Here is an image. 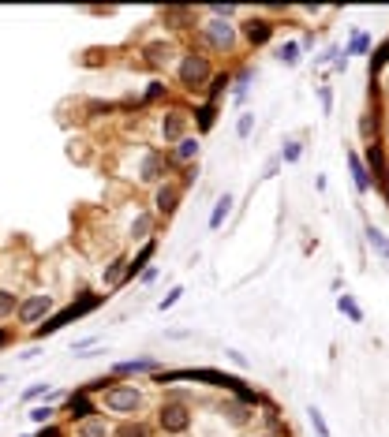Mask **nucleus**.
Listing matches in <instances>:
<instances>
[{
	"mask_svg": "<svg viewBox=\"0 0 389 437\" xmlns=\"http://www.w3.org/2000/svg\"><path fill=\"white\" fill-rule=\"evenodd\" d=\"M105 407L116 415H135L143 407V393L135 385H109L105 389Z\"/></svg>",
	"mask_w": 389,
	"mask_h": 437,
	"instance_id": "obj_1",
	"label": "nucleus"
},
{
	"mask_svg": "<svg viewBox=\"0 0 389 437\" xmlns=\"http://www.w3.org/2000/svg\"><path fill=\"white\" fill-rule=\"evenodd\" d=\"M157 426L165 434H183L191 426V407L180 404V400H165L161 411H157Z\"/></svg>",
	"mask_w": 389,
	"mask_h": 437,
	"instance_id": "obj_2",
	"label": "nucleus"
},
{
	"mask_svg": "<svg viewBox=\"0 0 389 437\" xmlns=\"http://www.w3.org/2000/svg\"><path fill=\"white\" fill-rule=\"evenodd\" d=\"M176 75H180V86H202V82L210 79V60L206 57H199V53H188V57L180 60V68H176Z\"/></svg>",
	"mask_w": 389,
	"mask_h": 437,
	"instance_id": "obj_3",
	"label": "nucleus"
},
{
	"mask_svg": "<svg viewBox=\"0 0 389 437\" xmlns=\"http://www.w3.org/2000/svg\"><path fill=\"white\" fill-rule=\"evenodd\" d=\"M101 299H98V295H87V299H82V303H71L68 306V310H60L57 314V318H49V322H45V325H38V329H34V337H49V333H57L60 329V325H68L71 318H79V314H87V310H94V306H98Z\"/></svg>",
	"mask_w": 389,
	"mask_h": 437,
	"instance_id": "obj_4",
	"label": "nucleus"
},
{
	"mask_svg": "<svg viewBox=\"0 0 389 437\" xmlns=\"http://www.w3.org/2000/svg\"><path fill=\"white\" fill-rule=\"evenodd\" d=\"M202 38L210 41V49L228 53V49L236 45V26L228 23V19H210L206 26H202Z\"/></svg>",
	"mask_w": 389,
	"mask_h": 437,
	"instance_id": "obj_5",
	"label": "nucleus"
},
{
	"mask_svg": "<svg viewBox=\"0 0 389 437\" xmlns=\"http://www.w3.org/2000/svg\"><path fill=\"white\" fill-rule=\"evenodd\" d=\"M53 310V295H26V299H19V310H15V318H19L23 325H34V322H42L45 314Z\"/></svg>",
	"mask_w": 389,
	"mask_h": 437,
	"instance_id": "obj_6",
	"label": "nucleus"
},
{
	"mask_svg": "<svg viewBox=\"0 0 389 437\" xmlns=\"http://www.w3.org/2000/svg\"><path fill=\"white\" fill-rule=\"evenodd\" d=\"M180 198H183V191H180V183H157V194H154V206L161 217H172L176 206H180Z\"/></svg>",
	"mask_w": 389,
	"mask_h": 437,
	"instance_id": "obj_7",
	"label": "nucleus"
},
{
	"mask_svg": "<svg viewBox=\"0 0 389 437\" xmlns=\"http://www.w3.org/2000/svg\"><path fill=\"white\" fill-rule=\"evenodd\" d=\"M239 30H244V38L251 41V45H266V41L273 38V23H270V19H262V15L247 19L244 26H239Z\"/></svg>",
	"mask_w": 389,
	"mask_h": 437,
	"instance_id": "obj_8",
	"label": "nucleus"
},
{
	"mask_svg": "<svg viewBox=\"0 0 389 437\" xmlns=\"http://www.w3.org/2000/svg\"><path fill=\"white\" fill-rule=\"evenodd\" d=\"M165 157L161 154H146V161H143V169H138V180L143 183H161L165 180Z\"/></svg>",
	"mask_w": 389,
	"mask_h": 437,
	"instance_id": "obj_9",
	"label": "nucleus"
},
{
	"mask_svg": "<svg viewBox=\"0 0 389 437\" xmlns=\"http://www.w3.org/2000/svg\"><path fill=\"white\" fill-rule=\"evenodd\" d=\"M68 411H71V418H79V422H87V418H94L98 415V407H94V400H90L87 393H71L68 396Z\"/></svg>",
	"mask_w": 389,
	"mask_h": 437,
	"instance_id": "obj_10",
	"label": "nucleus"
},
{
	"mask_svg": "<svg viewBox=\"0 0 389 437\" xmlns=\"http://www.w3.org/2000/svg\"><path fill=\"white\" fill-rule=\"evenodd\" d=\"M154 250H157V243H154V239H146V247L138 250L132 262H127V269H124V281H135V273H146V266H150Z\"/></svg>",
	"mask_w": 389,
	"mask_h": 437,
	"instance_id": "obj_11",
	"label": "nucleus"
},
{
	"mask_svg": "<svg viewBox=\"0 0 389 437\" xmlns=\"http://www.w3.org/2000/svg\"><path fill=\"white\" fill-rule=\"evenodd\" d=\"M172 161H180V165L199 161V138H194V135H183L180 142L172 146Z\"/></svg>",
	"mask_w": 389,
	"mask_h": 437,
	"instance_id": "obj_12",
	"label": "nucleus"
},
{
	"mask_svg": "<svg viewBox=\"0 0 389 437\" xmlns=\"http://www.w3.org/2000/svg\"><path fill=\"white\" fill-rule=\"evenodd\" d=\"M363 169H367L370 176H374V180H382V172H386V157H382V146H378V142H367Z\"/></svg>",
	"mask_w": 389,
	"mask_h": 437,
	"instance_id": "obj_13",
	"label": "nucleus"
},
{
	"mask_svg": "<svg viewBox=\"0 0 389 437\" xmlns=\"http://www.w3.org/2000/svg\"><path fill=\"white\" fill-rule=\"evenodd\" d=\"M348 169H352V183H356V191L367 194V191H370V172L363 169V157H359V154H348Z\"/></svg>",
	"mask_w": 389,
	"mask_h": 437,
	"instance_id": "obj_14",
	"label": "nucleus"
},
{
	"mask_svg": "<svg viewBox=\"0 0 389 437\" xmlns=\"http://www.w3.org/2000/svg\"><path fill=\"white\" fill-rule=\"evenodd\" d=\"M183 127H188V116H180V113H169V116L161 120V135L169 138V142H180Z\"/></svg>",
	"mask_w": 389,
	"mask_h": 437,
	"instance_id": "obj_15",
	"label": "nucleus"
},
{
	"mask_svg": "<svg viewBox=\"0 0 389 437\" xmlns=\"http://www.w3.org/2000/svg\"><path fill=\"white\" fill-rule=\"evenodd\" d=\"M228 213H233V194H221V198L214 202V213H210V228H221V225H225V217H228Z\"/></svg>",
	"mask_w": 389,
	"mask_h": 437,
	"instance_id": "obj_16",
	"label": "nucleus"
},
{
	"mask_svg": "<svg viewBox=\"0 0 389 437\" xmlns=\"http://www.w3.org/2000/svg\"><path fill=\"white\" fill-rule=\"evenodd\" d=\"M172 41H154V45H146V60L150 64H169L172 60Z\"/></svg>",
	"mask_w": 389,
	"mask_h": 437,
	"instance_id": "obj_17",
	"label": "nucleus"
},
{
	"mask_svg": "<svg viewBox=\"0 0 389 437\" xmlns=\"http://www.w3.org/2000/svg\"><path fill=\"white\" fill-rule=\"evenodd\" d=\"M221 415H225L233 426H247V418H251V407L236 400V404H225V407H221Z\"/></svg>",
	"mask_w": 389,
	"mask_h": 437,
	"instance_id": "obj_18",
	"label": "nucleus"
},
{
	"mask_svg": "<svg viewBox=\"0 0 389 437\" xmlns=\"http://www.w3.org/2000/svg\"><path fill=\"white\" fill-rule=\"evenodd\" d=\"M146 370H157V362L154 359H132V362H116V370L113 374H146Z\"/></svg>",
	"mask_w": 389,
	"mask_h": 437,
	"instance_id": "obj_19",
	"label": "nucleus"
},
{
	"mask_svg": "<svg viewBox=\"0 0 389 437\" xmlns=\"http://www.w3.org/2000/svg\"><path fill=\"white\" fill-rule=\"evenodd\" d=\"M300 41H284V45H277V60L284 64V68H296L300 64Z\"/></svg>",
	"mask_w": 389,
	"mask_h": 437,
	"instance_id": "obj_20",
	"label": "nucleus"
},
{
	"mask_svg": "<svg viewBox=\"0 0 389 437\" xmlns=\"http://www.w3.org/2000/svg\"><path fill=\"white\" fill-rule=\"evenodd\" d=\"M363 236H367V243H370V247H374V250H378V254H382V258H386V262H389V239L382 236V232H378L374 225H367V228H363Z\"/></svg>",
	"mask_w": 389,
	"mask_h": 437,
	"instance_id": "obj_21",
	"label": "nucleus"
},
{
	"mask_svg": "<svg viewBox=\"0 0 389 437\" xmlns=\"http://www.w3.org/2000/svg\"><path fill=\"white\" fill-rule=\"evenodd\" d=\"M113 437H150V426L138 422V418H135V422L127 418V422H120V426H116V434H113Z\"/></svg>",
	"mask_w": 389,
	"mask_h": 437,
	"instance_id": "obj_22",
	"label": "nucleus"
},
{
	"mask_svg": "<svg viewBox=\"0 0 389 437\" xmlns=\"http://www.w3.org/2000/svg\"><path fill=\"white\" fill-rule=\"evenodd\" d=\"M337 310L341 314H345V318H352V322H363V306H359L356 299H352V295H341V299H337Z\"/></svg>",
	"mask_w": 389,
	"mask_h": 437,
	"instance_id": "obj_23",
	"label": "nucleus"
},
{
	"mask_svg": "<svg viewBox=\"0 0 389 437\" xmlns=\"http://www.w3.org/2000/svg\"><path fill=\"white\" fill-rule=\"evenodd\" d=\"M300 154H303V142H300V138H289V142L281 146V154H277V161H281V165H296V161H300Z\"/></svg>",
	"mask_w": 389,
	"mask_h": 437,
	"instance_id": "obj_24",
	"label": "nucleus"
},
{
	"mask_svg": "<svg viewBox=\"0 0 389 437\" xmlns=\"http://www.w3.org/2000/svg\"><path fill=\"white\" fill-rule=\"evenodd\" d=\"M113 430H109L101 418H87V422H79V437H109Z\"/></svg>",
	"mask_w": 389,
	"mask_h": 437,
	"instance_id": "obj_25",
	"label": "nucleus"
},
{
	"mask_svg": "<svg viewBox=\"0 0 389 437\" xmlns=\"http://www.w3.org/2000/svg\"><path fill=\"white\" fill-rule=\"evenodd\" d=\"M15 310H19V295H15V292H8V288H0V322H4V318H12Z\"/></svg>",
	"mask_w": 389,
	"mask_h": 437,
	"instance_id": "obj_26",
	"label": "nucleus"
},
{
	"mask_svg": "<svg viewBox=\"0 0 389 437\" xmlns=\"http://www.w3.org/2000/svg\"><path fill=\"white\" fill-rule=\"evenodd\" d=\"M150 228H154V217L150 213H138L132 221V239H150Z\"/></svg>",
	"mask_w": 389,
	"mask_h": 437,
	"instance_id": "obj_27",
	"label": "nucleus"
},
{
	"mask_svg": "<svg viewBox=\"0 0 389 437\" xmlns=\"http://www.w3.org/2000/svg\"><path fill=\"white\" fill-rule=\"evenodd\" d=\"M367 49H370V38H367V34H352V45L345 49V60H348V57H363Z\"/></svg>",
	"mask_w": 389,
	"mask_h": 437,
	"instance_id": "obj_28",
	"label": "nucleus"
},
{
	"mask_svg": "<svg viewBox=\"0 0 389 437\" xmlns=\"http://www.w3.org/2000/svg\"><path fill=\"white\" fill-rule=\"evenodd\" d=\"M194 116H199V131H210V127H214V116H217V105H210V101H206Z\"/></svg>",
	"mask_w": 389,
	"mask_h": 437,
	"instance_id": "obj_29",
	"label": "nucleus"
},
{
	"mask_svg": "<svg viewBox=\"0 0 389 437\" xmlns=\"http://www.w3.org/2000/svg\"><path fill=\"white\" fill-rule=\"evenodd\" d=\"M251 79H255V71H251V68H244V71L236 75V90H233L236 101H244V97H247V86H251Z\"/></svg>",
	"mask_w": 389,
	"mask_h": 437,
	"instance_id": "obj_30",
	"label": "nucleus"
},
{
	"mask_svg": "<svg viewBox=\"0 0 389 437\" xmlns=\"http://www.w3.org/2000/svg\"><path fill=\"white\" fill-rule=\"evenodd\" d=\"M124 269H127V262L124 258H116V262L105 269V284H124Z\"/></svg>",
	"mask_w": 389,
	"mask_h": 437,
	"instance_id": "obj_31",
	"label": "nucleus"
},
{
	"mask_svg": "<svg viewBox=\"0 0 389 437\" xmlns=\"http://www.w3.org/2000/svg\"><path fill=\"white\" fill-rule=\"evenodd\" d=\"M307 418H311L314 434H318V437H329V426H326V415H322V411H318V407H307Z\"/></svg>",
	"mask_w": 389,
	"mask_h": 437,
	"instance_id": "obj_32",
	"label": "nucleus"
},
{
	"mask_svg": "<svg viewBox=\"0 0 389 437\" xmlns=\"http://www.w3.org/2000/svg\"><path fill=\"white\" fill-rule=\"evenodd\" d=\"M225 86H233V79H228V75H214V79H210V105L225 94Z\"/></svg>",
	"mask_w": 389,
	"mask_h": 437,
	"instance_id": "obj_33",
	"label": "nucleus"
},
{
	"mask_svg": "<svg viewBox=\"0 0 389 437\" xmlns=\"http://www.w3.org/2000/svg\"><path fill=\"white\" fill-rule=\"evenodd\" d=\"M53 415H57V411H53V404H38V407L30 411V418H34L38 426H49V422H53Z\"/></svg>",
	"mask_w": 389,
	"mask_h": 437,
	"instance_id": "obj_34",
	"label": "nucleus"
},
{
	"mask_svg": "<svg viewBox=\"0 0 389 437\" xmlns=\"http://www.w3.org/2000/svg\"><path fill=\"white\" fill-rule=\"evenodd\" d=\"M386 64H389V41L374 49V57H370V75H374L378 68H386Z\"/></svg>",
	"mask_w": 389,
	"mask_h": 437,
	"instance_id": "obj_35",
	"label": "nucleus"
},
{
	"mask_svg": "<svg viewBox=\"0 0 389 437\" xmlns=\"http://www.w3.org/2000/svg\"><path fill=\"white\" fill-rule=\"evenodd\" d=\"M251 131H255V113H239V120H236V135L247 138Z\"/></svg>",
	"mask_w": 389,
	"mask_h": 437,
	"instance_id": "obj_36",
	"label": "nucleus"
},
{
	"mask_svg": "<svg viewBox=\"0 0 389 437\" xmlns=\"http://www.w3.org/2000/svg\"><path fill=\"white\" fill-rule=\"evenodd\" d=\"M165 90H169V86H165V82H150V86H146V105H154V101H161L165 97Z\"/></svg>",
	"mask_w": 389,
	"mask_h": 437,
	"instance_id": "obj_37",
	"label": "nucleus"
},
{
	"mask_svg": "<svg viewBox=\"0 0 389 437\" xmlns=\"http://www.w3.org/2000/svg\"><path fill=\"white\" fill-rule=\"evenodd\" d=\"M374 131H378L374 116H363V120H359V135H363V138H367V142H374Z\"/></svg>",
	"mask_w": 389,
	"mask_h": 437,
	"instance_id": "obj_38",
	"label": "nucleus"
},
{
	"mask_svg": "<svg viewBox=\"0 0 389 437\" xmlns=\"http://www.w3.org/2000/svg\"><path fill=\"white\" fill-rule=\"evenodd\" d=\"M180 295H183V288H172V292L165 295V299L157 303V306H161V310H169V306H176V299H180Z\"/></svg>",
	"mask_w": 389,
	"mask_h": 437,
	"instance_id": "obj_39",
	"label": "nucleus"
},
{
	"mask_svg": "<svg viewBox=\"0 0 389 437\" xmlns=\"http://www.w3.org/2000/svg\"><path fill=\"white\" fill-rule=\"evenodd\" d=\"M318 97H322V113H329V109H333V90L329 86H318Z\"/></svg>",
	"mask_w": 389,
	"mask_h": 437,
	"instance_id": "obj_40",
	"label": "nucleus"
},
{
	"mask_svg": "<svg viewBox=\"0 0 389 437\" xmlns=\"http://www.w3.org/2000/svg\"><path fill=\"white\" fill-rule=\"evenodd\" d=\"M34 437H64V430H60V426H38V434H34Z\"/></svg>",
	"mask_w": 389,
	"mask_h": 437,
	"instance_id": "obj_41",
	"label": "nucleus"
},
{
	"mask_svg": "<svg viewBox=\"0 0 389 437\" xmlns=\"http://www.w3.org/2000/svg\"><path fill=\"white\" fill-rule=\"evenodd\" d=\"M45 393H49L45 385H30V389H26V400H38V396H45Z\"/></svg>",
	"mask_w": 389,
	"mask_h": 437,
	"instance_id": "obj_42",
	"label": "nucleus"
},
{
	"mask_svg": "<svg viewBox=\"0 0 389 437\" xmlns=\"http://www.w3.org/2000/svg\"><path fill=\"white\" fill-rule=\"evenodd\" d=\"M277 169H281V161H277V157H273V161L266 165V180H270V176H277Z\"/></svg>",
	"mask_w": 389,
	"mask_h": 437,
	"instance_id": "obj_43",
	"label": "nucleus"
},
{
	"mask_svg": "<svg viewBox=\"0 0 389 437\" xmlns=\"http://www.w3.org/2000/svg\"><path fill=\"white\" fill-rule=\"evenodd\" d=\"M225 355H228V359H233V362H236V366H247V359H244V355H239V351H225Z\"/></svg>",
	"mask_w": 389,
	"mask_h": 437,
	"instance_id": "obj_44",
	"label": "nucleus"
},
{
	"mask_svg": "<svg viewBox=\"0 0 389 437\" xmlns=\"http://www.w3.org/2000/svg\"><path fill=\"white\" fill-rule=\"evenodd\" d=\"M382 187H386V198H389V169L382 172Z\"/></svg>",
	"mask_w": 389,
	"mask_h": 437,
	"instance_id": "obj_45",
	"label": "nucleus"
},
{
	"mask_svg": "<svg viewBox=\"0 0 389 437\" xmlns=\"http://www.w3.org/2000/svg\"><path fill=\"white\" fill-rule=\"evenodd\" d=\"M4 344H8V333H4V329H0V348H4Z\"/></svg>",
	"mask_w": 389,
	"mask_h": 437,
	"instance_id": "obj_46",
	"label": "nucleus"
},
{
	"mask_svg": "<svg viewBox=\"0 0 389 437\" xmlns=\"http://www.w3.org/2000/svg\"><path fill=\"white\" fill-rule=\"evenodd\" d=\"M258 437H273V434H258Z\"/></svg>",
	"mask_w": 389,
	"mask_h": 437,
	"instance_id": "obj_47",
	"label": "nucleus"
},
{
	"mask_svg": "<svg viewBox=\"0 0 389 437\" xmlns=\"http://www.w3.org/2000/svg\"><path fill=\"white\" fill-rule=\"evenodd\" d=\"M386 138H389V131H386Z\"/></svg>",
	"mask_w": 389,
	"mask_h": 437,
	"instance_id": "obj_48",
	"label": "nucleus"
}]
</instances>
